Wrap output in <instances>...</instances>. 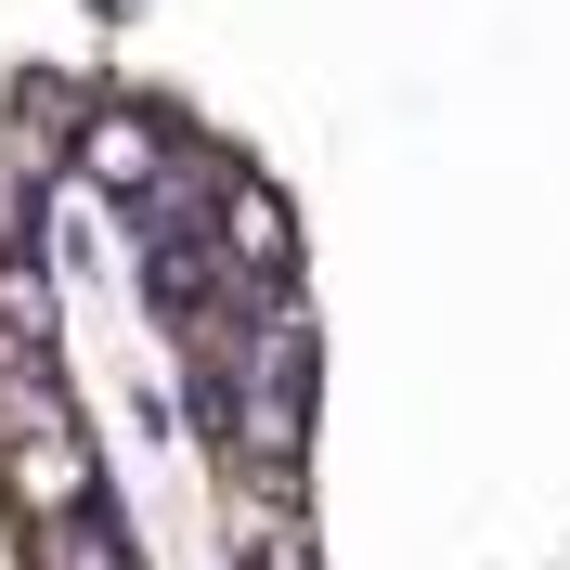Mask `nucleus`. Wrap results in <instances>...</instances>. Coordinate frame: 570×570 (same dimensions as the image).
Listing matches in <instances>:
<instances>
[{
    "mask_svg": "<svg viewBox=\"0 0 570 570\" xmlns=\"http://www.w3.org/2000/svg\"><path fill=\"white\" fill-rule=\"evenodd\" d=\"M27 570H142V558L117 532V505H78V519H39L27 532Z\"/></svg>",
    "mask_w": 570,
    "mask_h": 570,
    "instance_id": "nucleus-3",
    "label": "nucleus"
},
{
    "mask_svg": "<svg viewBox=\"0 0 570 570\" xmlns=\"http://www.w3.org/2000/svg\"><path fill=\"white\" fill-rule=\"evenodd\" d=\"M220 273H234V298H259V285H298V208H285L259 169H234L220 181Z\"/></svg>",
    "mask_w": 570,
    "mask_h": 570,
    "instance_id": "nucleus-2",
    "label": "nucleus"
},
{
    "mask_svg": "<svg viewBox=\"0 0 570 570\" xmlns=\"http://www.w3.org/2000/svg\"><path fill=\"white\" fill-rule=\"evenodd\" d=\"M169 142H181L169 105H142V91H91V105H78V130H66V169L91 181V195H117V208H130L142 181L169 169Z\"/></svg>",
    "mask_w": 570,
    "mask_h": 570,
    "instance_id": "nucleus-1",
    "label": "nucleus"
}]
</instances>
